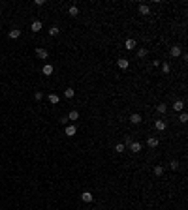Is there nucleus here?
Wrapping results in <instances>:
<instances>
[{
	"instance_id": "c756f323",
	"label": "nucleus",
	"mask_w": 188,
	"mask_h": 210,
	"mask_svg": "<svg viewBox=\"0 0 188 210\" xmlns=\"http://www.w3.org/2000/svg\"><path fill=\"white\" fill-rule=\"evenodd\" d=\"M58 122H60V124H68L70 120H68V116H60V120H58Z\"/></svg>"
},
{
	"instance_id": "7c9ffc66",
	"label": "nucleus",
	"mask_w": 188,
	"mask_h": 210,
	"mask_svg": "<svg viewBox=\"0 0 188 210\" xmlns=\"http://www.w3.org/2000/svg\"><path fill=\"white\" fill-rule=\"evenodd\" d=\"M34 4H36V6H43V4H45V0H36Z\"/></svg>"
},
{
	"instance_id": "1a4fd4ad",
	"label": "nucleus",
	"mask_w": 188,
	"mask_h": 210,
	"mask_svg": "<svg viewBox=\"0 0 188 210\" xmlns=\"http://www.w3.org/2000/svg\"><path fill=\"white\" fill-rule=\"evenodd\" d=\"M64 132H66V135H68V137H74V135H75V132H77V128L71 124V126H66V129H64Z\"/></svg>"
},
{
	"instance_id": "b1692460",
	"label": "nucleus",
	"mask_w": 188,
	"mask_h": 210,
	"mask_svg": "<svg viewBox=\"0 0 188 210\" xmlns=\"http://www.w3.org/2000/svg\"><path fill=\"white\" fill-rule=\"evenodd\" d=\"M162 71H164V73H169V71H171V66L167 64V62H162Z\"/></svg>"
},
{
	"instance_id": "6e6552de",
	"label": "nucleus",
	"mask_w": 188,
	"mask_h": 210,
	"mask_svg": "<svg viewBox=\"0 0 188 210\" xmlns=\"http://www.w3.org/2000/svg\"><path fill=\"white\" fill-rule=\"evenodd\" d=\"M117 66L121 70H126L128 66H130V62H128V58H119V60H117Z\"/></svg>"
},
{
	"instance_id": "9b49d317",
	"label": "nucleus",
	"mask_w": 188,
	"mask_h": 210,
	"mask_svg": "<svg viewBox=\"0 0 188 210\" xmlns=\"http://www.w3.org/2000/svg\"><path fill=\"white\" fill-rule=\"evenodd\" d=\"M154 128H156L158 132H164V129L167 128V124H166L164 120H156V122H154Z\"/></svg>"
},
{
	"instance_id": "dca6fc26",
	"label": "nucleus",
	"mask_w": 188,
	"mask_h": 210,
	"mask_svg": "<svg viewBox=\"0 0 188 210\" xmlns=\"http://www.w3.org/2000/svg\"><path fill=\"white\" fill-rule=\"evenodd\" d=\"M53 66H51V64H45V66H43V68H42V73L43 75H51V73H53Z\"/></svg>"
},
{
	"instance_id": "4468645a",
	"label": "nucleus",
	"mask_w": 188,
	"mask_h": 210,
	"mask_svg": "<svg viewBox=\"0 0 188 210\" xmlns=\"http://www.w3.org/2000/svg\"><path fill=\"white\" fill-rule=\"evenodd\" d=\"M68 13H70L71 17H77V15H79V8L75 6V4H71V6H70V10H68Z\"/></svg>"
},
{
	"instance_id": "393cba45",
	"label": "nucleus",
	"mask_w": 188,
	"mask_h": 210,
	"mask_svg": "<svg viewBox=\"0 0 188 210\" xmlns=\"http://www.w3.org/2000/svg\"><path fill=\"white\" fill-rule=\"evenodd\" d=\"M124 148H126V146L122 145V143H119V145L115 146V150H117V154H122V152H124Z\"/></svg>"
},
{
	"instance_id": "a211bd4d",
	"label": "nucleus",
	"mask_w": 188,
	"mask_h": 210,
	"mask_svg": "<svg viewBox=\"0 0 188 210\" xmlns=\"http://www.w3.org/2000/svg\"><path fill=\"white\" fill-rule=\"evenodd\" d=\"M74 96H75V90H71V88H66V90H64V98H68V100H71Z\"/></svg>"
},
{
	"instance_id": "c85d7f7f",
	"label": "nucleus",
	"mask_w": 188,
	"mask_h": 210,
	"mask_svg": "<svg viewBox=\"0 0 188 210\" xmlns=\"http://www.w3.org/2000/svg\"><path fill=\"white\" fill-rule=\"evenodd\" d=\"M42 98H43V94H42V92H36V94H34V100H38V101H40Z\"/></svg>"
},
{
	"instance_id": "bb28decb",
	"label": "nucleus",
	"mask_w": 188,
	"mask_h": 210,
	"mask_svg": "<svg viewBox=\"0 0 188 210\" xmlns=\"http://www.w3.org/2000/svg\"><path fill=\"white\" fill-rule=\"evenodd\" d=\"M169 167H171V171H177V169H179V161H171V163H169Z\"/></svg>"
},
{
	"instance_id": "aec40b11",
	"label": "nucleus",
	"mask_w": 188,
	"mask_h": 210,
	"mask_svg": "<svg viewBox=\"0 0 188 210\" xmlns=\"http://www.w3.org/2000/svg\"><path fill=\"white\" fill-rule=\"evenodd\" d=\"M77 118H79L77 111H70V113H68V120H77Z\"/></svg>"
},
{
	"instance_id": "cd10ccee",
	"label": "nucleus",
	"mask_w": 188,
	"mask_h": 210,
	"mask_svg": "<svg viewBox=\"0 0 188 210\" xmlns=\"http://www.w3.org/2000/svg\"><path fill=\"white\" fill-rule=\"evenodd\" d=\"M130 143H132V137H130V135H126V137H124V143H122V145H124V146H130Z\"/></svg>"
},
{
	"instance_id": "412c9836",
	"label": "nucleus",
	"mask_w": 188,
	"mask_h": 210,
	"mask_svg": "<svg viewBox=\"0 0 188 210\" xmlns=\"http://www.w3.org/2000/svg\"><path fill=\"white\" fill-rule=\"evenodd\" d=\"M179 122H181V124H186V122H188V114L185 113V111L179 114Z\"/></svg>"
},
{
	"instance_id": "20e7f679",
	"label": "nucleus",
	"mask_w": 188,
	"mask_h": 210,
	"mask_svg": "<svg viewBox=\"0 0 188 210\" xmlns=\"http://www.w3.org/2000/svg\"><path fill=\"white\" fill-rule=\"evenodd\" d=\"M141 148H143V145H141V143H137V141H132V143H130V150H132L134 154L141 152Z\"/></svg>"
},
{
	"instance_id": "7ed1b4c3",
	"label": "nucleus",
	"mask_w": 188,
	"mask_h": 210,
	"mask_svg": "<svg viewBox=\"0 0 188 210\" xmlns=\"http://www.w3.org/2000/svg\"><path fill=\"white\" fill-rule=\"evenodd\" d=\"M36 54H38V58L45 60V58L49 56V51H47V49H43V47H38V49H36Z\"/></svg>"
},
{
	"instance_id": "6ab92c4d",
	"label": "nucleus",
	"mask_w": 188,
	"mask_h": 210,
	"mask_svg": "<svg viewBox=\"0 0 188 210\" xmlns=\"http://www.w3.org/2000/svg\"><path fill=\"white\" fill-rule=\"evenodd\" d=\"M49 101H51L53 105H57L58 101H60V98H58V94H49Z\"/></svg>"
},
{
	"instance_id": "0eeeda50",
	"label": "nucleus",
	"mask_w": 188,
	"mask_h": 210,
	"mask_svg": "<svg viewBox=\"0 0 188 210\" xmlns=\"http://www.w3.org/2000/svg\"><path fill=\"white\" fill-rule=\"evenodd\" d=\"M158 143H160L158 137H149V139H147V146H151V148H156Z\"/></svg>"
},
{
	"instance_id": "2eb2a0df",
	"label": "nucleus",
	"mask_w": 188,
	"mask_h": 210,
	"mask_svg": "<svg viewBox=\"0 0 188 210\" xmlns=\"http://www.w3.org/2000/svg\"><path fill=\"white\" fill-rule=\"evenodd\" d=\"M30 30L32 32H40V30H42V21H34L30 25Z\"/></svg>"
},
{
	"instance_id": "f257e3e1",
	"label": "nucleus",
	"mask_w": 188,
	"mask_h": 210,
	"mask_svg": "<svg viewBox=\"0 0 188 210\" xmlns=\"http://www.w3.org/2000/svg\"><path fill=\"white\" fill-rule=\"evenodd\" d=\"M171 107H173L175 113H182V111H185V101H182V100H175Z\"/></svg>"
},
{
	"instance_id": "9d476101",
	"label": "nucleus",
	"mask_w": 188,
	"mask_h": 210,
	"mask_svg": "<svg viewBox=\"0 0 188 210\" xmlns=\"http://www.w3.org/2000/svg\"><path fill=\"white\" fill-rule=\"evenodd\" d=\"M139 13L141 15H151V8L147 4H139Z\"/></svg>"
},
{
	"instance_id": "473e14b6",
	"label": "nucleus",
	"mask_w": 188,
	"mask_h": 210,
	"mask_svg": "<svg viewBox=\"0 0 188 210\" xmlns=\"http://www.w3.org/2000/svg\"><path fill=\"white\" fill-rule=\"evenodd\" d=\"M0 96H2V92H0Z\"/></svg>"
},
{
	"instance_id": "f3484780",
	"label": "nucleus",
	"mask_w": 188,
	"mask_h": 210,
	"mask_svg": "<svg viewBox=\"0 0 188 210\" xmlns=\"http://www.w3.org/2000/svg\"><path fill=\"white\" fill-rule=\"evenodd\" d=\"M147 53H149V51H147V47H139V49H137V56L139 58H145Z\"/></svg>"
},
{
	"instance_id": "2f4dec72",
	"label": "nucleus",
	"mask_w": 188,
	"mask_h": 210,
	"mask_svg": "<svg viewBox=\"0 0 188 210\" xmlns=\"http://www.w3.org/2000/svg\"><path fill=\"white\" fill-rule=\"evenodd\" d=\"M0 15H2V11H0Z\"/></svg>"
},
{
	"instance_id": "4be33fe9",
	"label": "nucleus",
	"mask_w": 188,
	"mask_h": 210,
	"mask_svg": "<svg viewBox=\"0 0 188 210\" xmlns=\"http://www.w3.org/2000/svg\"><path fill=\"white\" fill-rule=\"evenodd\" d=\"M156 111H158L160 114H164V113L167 111V105H166V103H160V105H156Z\"/></svg>"
},
{
	"instance_id": "423d86ee",
	"label": "nucleus",
	"mask_w": 188,
	"mask_h": 210,
	"mask_svg": "<svg viewBox=\"0 0 188 210\" xmlns=\"http://www.w3.org/2000/svg\"><path fill=\"white\" fill-rule=\"evenodd\" d=\"M92 199H94V195L90 191H83L81 193V201H85V203H92Z\"/></svg>"
},
{
	"instance_id": "5701e85b",
	"label": "nucleus",
	"mask_w": 188,
	"mask_h": 210,
	"mask_svg": "<svg viewBox=\"0 0 188 210\" xmlns=\"http://www.w3.org/2000/svg\"><path fill=\"white\" fill-rule=\"evenodd\" d=\"M154 175H156V176H162L164 175V167H162V165H156V167H154Z\"/></svg>"
},
{
	"instance_id": "a878e982",
	"label": "nucleus",
	"mask_w": 188,
	"mask_h": 210,
	"mask_svg": "<svg viewBox=\"0 0 188 210\" xmlns=\"http://www.w3.org/2000/svg\"><path fill=\"white\" fill-rule=\"evenodd\" d=\"M58 32H60V30H58L57 26H51V28H49V36H57Z\"/></svg>"
},
{
	"instance_id": "39448f33",
	"label": "nucleus",
	"mask_w": 188,
	"mask_h": 210,
	"mask_svg": "<svg viewBox=\"0 0 188 210\" xmlns=\"http://www.w3.org/2000/svg\"><path fill=\"white\" fill-rule=\"evenodd\" d=\"M124 47H126L128 51H132V49H135V47H137V43H135L134 38H128L126 41H124Z\"/></svg>"
},
{
	"instance_id": "f8f14e48",
	"label": "nucleus",
	"mask_w": 188,
	"mask_h": 210,
	"mask_svg": "<svg viewBox=\"0 0 188 210\" xmlns=\"http://www.w3.org/2000/svg\"><path fill=\"white\" fill-rule=\"evenodd\" d=\"M8 36H10L11 39H17V38H21V30H19V28H11Z\"/></svg>"
},
{
	"instance_id": "f03ea898",
	"label": "nucleus",
	"mask_w": 188,
	"mask_h": 210,
	"mask_svg": "<svg viewBox=\"0 0 188 210\" xmlns=\"http://www.w3.org/2000/svg\"><path fill=\"white\" fill-rule=\"evenodd\" d=\"M169 54H171L173 58H179V56L182 54V49H181V45H173V47H171V51H169Z\"/></svg>"
},
{
	"instance_id": "ddd939ff",
	"label": "nucleus",
	"mask_w": 188,
	"mask_h": 210,
	"mask_svg": "<svg viewBox=\"0 0 188 210\" xmlns=\"http://www.w3.org/2000/svg\"><path fill=\"white\" fill-rule=\"evenodd\" d=\"M130 122H132V124H141V114H139V113H134L130 116Z\"/></svg>"
}]
</instances>
